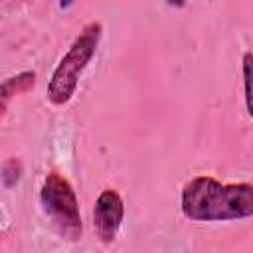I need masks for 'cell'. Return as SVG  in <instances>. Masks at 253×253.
I'll return each mask as SVG.
<instances>
[{"mask_svg":"<svg viewBox=\"0 0 253 253\" xmlns=\"http://www.w3.org/2000/svg\"><path fill=\"white\" fill-rule=\"evenodd\" d=\"M243 69V91H245V109L253 119V51H245L241 57Z\"/></svg>","mask_w":253,"mask_h":253,"instance_id":"obj_5","label":"cell"},{"mask_svg":"<svg viewBox=\"0 0 253 253\" xmlns=\"http://www.w3.org/2000/svg\"><path fill=\"white\" fill-rule=\"evenodd\" d=\"M125 217V204L117 190H103L93 208V225L103 243H113Z\"/></svg>","mask_w":253,"mask_h":253,"instance_id":"obj_4","label":"cell"},{"mask_svg":"<svg viewBox=\"0 0 253 253\" xmlns=\"http://www.w3.org/2000/svg\"><path fill=\"white\" fill-rule=\"evenodd\" d=\"M34 83H36V73L34 71H26V73H20L18 77L6 79L2 83V99H4V105H6V101H8L10 95H16L18 91H26Z\"/></svg>","mask_w":253,"mask_h":253,"instance_id":"obj_6","label":"cell"},{"mask_svg":"<svg viewBox=\"0 0 253 253\" xmlns=\"http://www.w3.org/2000/svg\"><path fill=\"white\" fill-rule=\"evenodd\" d=\"M75 2H77V0H59V8H61V10H67V8H71Z\"/></svg>","mask_w":253,"mask_h":253,"instance_id":"obj_7","label":"cell"},{"mask_svg":"<svg viewBox=\"0 0 253 253\" xmlns=\"http://www.w3.org/2000/svg\"><path fill=\"white\" fill-rule=\"evenodd\" d=\"M101 34H103V26L99 22H91L67 47V51L55 65L47 83V99L51 105L61 107L71 101V97L77 91L81 73L95 57V51L101 42Z\"/></svg>","mask_w":253,"mask_h":253,"instance_id":"obj_2","label":"cell"},{"mask_svg":"<svg viewBox=\"0 0 253 253\" xmlns=\"http://www.w3.org/2000/svg\"><path fill=\"white\" fill-rule=\"evenodd\" d=\"M180 210L190 221L253 217V184H221L211 176H196L182 190Z\"/></svg>","mask_w":253,"mask_h":253,"instance_id":"obj_1","label":"cell"},{"mask_svg":"<svg viewBox=\"0 0 253 253\" xmlns=\"http://www.w3.org/2000/svg\"><path fill=\"white\" fill-rule=\"evenodd\" d=\"M40 200L43 206L45 215L51 219L55 229L65 239H79L81 237V213H79V202L75 196L73 186L65 176L59 172H49L43 178Z\"/></svg>","mask_w":253,"mask_h":253,"instance_id":"obj_3","label":"cell"}]
</instances>
